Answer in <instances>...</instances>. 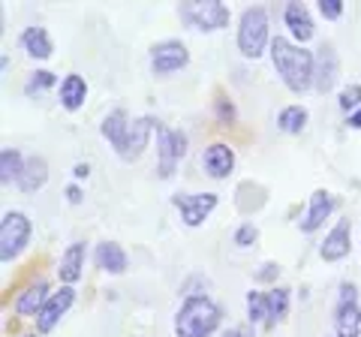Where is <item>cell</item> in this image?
<instances>
[{"label": "cell", "instance_id": "cell-1", "mask_svg": "<svg viewBox=\"0 0 361 337\" xmlns=\"http://www.w3.org/2000/svg\"><path fill=\"white\" fill-rule=\"evenodd\" d=\"M271 63H274L277 75L292 94H304L313 87V54L289 39H271Z\"/></svg>", "mask_w": 361, "mask_h": 337}, {"label": "cell", "instance_id": "cell-2", "mask_svg": "<svg viewBox=\"0 0 361 337\" xmlns=\"http://www.w3.org/2000/svg\"><path fill=\"white\" fill-rule=\"evenodd\" d=\"M220 307L214 305L208 295L193 292V295L184 298L178 317H175V334L178 337H211L220 329Z\"/></svg>", "mask_w": 361, "mask_h": 337}, {"label": "cell", "instance_id": "cell-3", "mask_svg": "<svg viewBox=\"0 0 361 337\" xmlns=\"http://www.w3.org/2000/svg\"><path fill=\"white\" fill-rule=\"evenodd\" d=\"M268 46V13L262 6H247L238 21V51L244 58H259Z\"/></svg>", "mask_w": 361, "mask_h": 337}, {"label": "cell", "instance_id": "cell-4", "mask_svg": "<svg viewBox=\"0 0 361 337\" xmlns=\"http://www.w3.org/2000/svg\"><path fill=\"white\" fill-rule=\"evenodd\" d=\"M178 16L196 30H223L229 25V6L220 0H190V4H180Z\"/></svg>", "mask_w": 361, "mask_h": 337}, {"label": "cell", "instance_id": "cell-5", "mask_svg": "<svg viewBox=\"0 0 361 337\" xmlns=\"http://www.w3.org/2000/svg\"><path fill=\"white\" fill-rule=\"evenodd\" d=\"M187 154V133L184 130H169L157 121V172L160 178H172L178 163Z\"/></svg>", "mask_w": 361, "mask_h": 337}, {"label": "cell", "instance_id": "cell-6", "mask_svg": "<svg viewBox=\"0 0 361 337\" xmlns=\"http://www.w3.org/2000/svg\"><path fill=\"white\" fill-rule=\"evenodd\" d=\"M30 220L21 211H6L0 220V262H13L30 241Z\"/></svg>", "mask_w": 361, "mask_h": 337}, {"label": "cell", "instance_id": "cell-7", "mask_svg": "<svg viewBox=\"0 0 361 337\" xmlns=\"http://www.w3.org/2000/svg\"><path fill=\"white\" fill-rule=\"evenodd\" d=\"M334 331H337V337H358L361 334L358 289L353 283L341 286V298H337V307H334Z\"/></svg>", "mask_w": 361, "mask_h": 337}, {"label": "cell", "instance_id": "cell-8", "mask_svg": "<svg viewBox=\"0 0 361 337\" xmlns=\"http://www.w3.org/2000/svg\"><path fill=\"white\" fill-rule=\"evenodd\" d=\"M172 205L180 211V220H184L190 229H196L208 220L211 211L217 208V193H175Z\"/></svg>", "mask_w": 361, "mask_h": 337}, {"label": "cell", "instance_id": "cell-9", "mask_svg": "<svg viewBox=\"0 0 361 337\" xmlns=\"http://www.w3.org/2000/svg\"><path fill=\"white\" fill-rule=\"evenodd\" d=\"M190 63V51L180 39H163L151 49V70L154 75H169V73H178Z\"/></svg>", "mask_w": 361, "mask_h": 337}, {"label": "cell", "instance_id": "cell-10", "mask_svg": "<svg viewBox=\"0 0 361 337\" xmlns=\"http://www.w3.org/2000/svg\"><path fill=\"white\" fill-rule=\"evenodd\" d=\"M313 87L319 94H331L337 78H341V61H337V51L331 42H325V46L316 49L313 54Z\"/></svg>", "mask_w": 361, "mask_h": 337}, {"label": "cell", "instance_id": "cell-11", "mask_svg": "<svg viewBox=\"0 0 361 337\" xmlns=\"http://www.w3.org/2000/svg\"><path fill=\"white\" fill-rule=\"evenodd\" d=\"M73 301H75V289L73 286H61V292H51L49 301L42 305V310L37 313V329L42 334H49L54 325L61 322L63 313L73 307Z\"/></svg>", "mask_w": 361, "mask_h": 337}, {"label": "cell", "instance_id": "cell-12", "mask_svg": "<svg viewBox=\"0 0 361 337\" xmlns=\"http://www.w3.org/2000/svg\"><path fill=\"white\" fill-rule=\"evenodd\" d=\"M151 133H157V121L154 118H135L130 123V133H127V142H123V151L118 154L123 163H133V160H139L142 151L148 148V142H151Z\"/></svg>", "mask_w": 361, "mask_h": 337}, {"label": "cell", "instance_id": "cell-13", "mask_svg": "<svg viewBox=\"0 0 361 337\" xmlns=\"http://www.w3.org/2000/svg\"><path fill=\"white\" fill-rule=\"evenodd\" d=\"M349 247H353V223L337 220V226L325 235V241L319 247V256L325 262H341L349 256Z\"/></svg>", "mask_w": 361, "mask_h": 337}, {"label": "cell", "instance_id": "cell-14", "mask_svg": "<svg viewBox=\"0 0 361 337\" xmlns=\"http://www.w3.org/2000/svg\"><path fill=\"white\" fill-rule=\"evenodd\" d=\"M202 166H205V172L211 178H226L235 168V151L229 148V145H223V142H214L205 148V154H202Z\"/></svg>", "mask_w": 361, "mask_h": 337}, {"label": "cell", "instance_id": "cell-15", "mask_svg": "<svg viewBox=\"0 0 361 337\" xmlns=\"http://www.w3.org/2000/svg\"><path fill=\"white\" fill-rule=\"evenodd\" d=\"M130 115H127V109H115V111H109V115L103 118V127H99V133L106 136V142L115 148V154L123 151V142H127V133H130Z\"/></svg>", "mask_w": 361, "mask_h": 337}, {"label": "cell", "instance_id": "cell-16", "mask_svg": "<svg viewBox=\"0 0 361 337\" xmlns=\"http://www.w3.org/2000/svg\"><path fill=\"white\" fill-rule=\"evenodd\" d=\"M331 211H334V196L329 193V190H316V193L310 196L307 217L301 220V229H304V232H316L325 220L331 217Z\"/></svg>", "mask_w": 361, "mask_h": 337}, {"label": "cell", "instance_id": "cell-17", "mask_svg": "<svg viewBox=\"0 0 361 337\" xmlns=\"http://www.w3.org/2000/svg\"><path fill=\"white\" fill-rule=\"evenodd\" d=\"M283 18H286L289 33L298 39V46H304V42L313 39L316 27H313V18H310V13H307V6H304V4H289Z\"/></svg>", "mask_w": 361, "mask_h": 337}, {"label": "cell", "instance_id": "cell-18", "mask_svg": "<svg viewBox=\"0 0 361 337\" xmlns=\"http://www.w3.org/2000/svg\"><path fill=\"white\" fill-rule=\"evenodd\" d=\"M94 262L97 268H103L109 274H123L127 271V253H123V247L118 241H103L97 244V253H94Z\"/></svg>", "mask_w": 361, "mask_h": 337}, {"label": "cell", "instance_id": "cell-19", "mask_svg": "<svg viewBox=\"0 0 361 337\" xmlns=\"http://www.w3.org/2000/svg\"><path fill=\"white\" fill-rule=\"evenodd\" d=\"M45 181H49V163L42 160V157H27L25 160V172H21L18 178V190L21 193H37V190L45 187Z\"/></svg>", "mask_w": 361, "mask_h": 337}, {"label": "cell", "instance_id": "cell-20", "mask_svg": "<svg viewBox=\"0 0 361 337\" xmlns=\"http://www.w3.org/2000/svg\"><path fill=\"white\" fill-rule=\"evenodd\" d=\"M82 268H85V244L75 241V244L66 247L63 256H61L58 274H61V280H63V286H73L75 280L82 277Z\"/></svg>", "mask_w": 361, "mask_h": 337}, {"label": "cell", "instance_id": "cell-21", "mask_svg": "<svg viewBox=\"0 0 361 337\" xmlns=\"http://www.w3.org/2000/svg\"><path fill=\"white\" fill-rule=\"evenodd\" d=\"M45 301H49V283H45V280H39V283L27 286V289L18 295L16 313H18V317H37Z\"/></svg>", "mask_w": 361, "mask_h": 337}, {"label": "cell", "instance_id": "cell-22", "mask_svg": "<svg viewBox=\"0 0 361 337\" xmlns=\"http://www.w3.org/2000/svg\"><path fill=\"white\" fill-rule=\"evenodd\" d=\"M21 49H25L30 58H37V61H49L51 58V37H49V30L45 27H27L25 33H21Z\"/></svg>", "mask_w": 361, "mask_h": 337}, {"label": "cell", "instance_id": "cell-23", "mask_svg": "<svg viewBox=\"0 0 361 337\" xmlns=\"http://www.w3.org/2000/svg\"><path fill=\"white\" fill-rule=\"evenodd\" d=\"M85 97H87V82L78 73H70L61 82V106L66 111H75L85 106Z\"/></svg>", "mask_w": 361, "mask_h": 337}, {"label": "cell", "instance_id": "cell-24", "mask_svg": "<svg viewBox=\"0 0 361 337\" xmlns=\"http://www.w3.org/2000/svg\"><path fill=\"white\" fill-rule=\"evenodd\" d=\"M286 310H289V289L286 286L265 292V329H274V325L286 317Z\"/></svg>", "mask_w": 361, "mask_h": 337}, {"label": "cell", "instance_id": "cell-25", "mask_svg": "<svg viewBox=\"0 0 361 337\" xmlns=\"http://www.w3.org/2000/svg\"><path fill=\"white\" fill-rule=\"evenodd\" d=\"M25 160L27 157H21V151L16 148H4L0 151V184H18L21 172H25Z\"/></svg>", "mask_w": 361, "mask_h": 337}, {"label": "cell", "instance_id": "cell-26", "mask_svg": "<svg viewBox=\"0 0 361 337\" xmlns=\"http://www.w3.org/2000/svg\"><path fill=\"white\" fill-rule=\"evenodd\" d=\"M277 127L283 130V133H301L304 127H307V109L304 106H286L283 111H280V118H277Z\"/></svg>", "mask_w": 361, "mask_h": 337}, {"label": "cell", "instance_id": "cell-27", "mask_svg": "<svg viewBox=\"0 0 361 337\" xmlns=\"http://www.w3.org/2000/svg\"><path fill=\"white\" fill-rule=\"evenodd\" d=\"M247 317L265 325V292H247Z\"/></svg>", "mask_w": 361, "mask_h": 337}, {"label": "cell", "instance_id": "cell-28", "mask_svg": "<svg viewBox=\"0 0 361 337\" xmlns=\"http://www.w3.org/2000/svg\"><path fill=\"white\" fill-rule=\"evenodd\" d=\"M51 85H54V73H49V70H39V73H33V75L27 78L25 94H27V97H33V94H42L45 87H51Z\"/></svg>", "mask_w": 361, "mask_h": 337}, {"label": "cell", "instance_id": "cell-29", "mask_svg": "<svg viewBox=\"0 0 361 337\" xmlns=\"http://www.w3.org/2000/svg\"><path fill=\"white\" fill-rule=\"evenodd\" d=\"M337 103H341L343 111L353 115V111L361 106V85H346L343 91H341V99H337Z\"/></svg>", "mask_w": 361, "mask_h": 337}, {"label": "cell", "instance_id": "cell-30", "mask_svg": "<svg viewBox=\"0 0 361 337\" xmlns=\"http://www.w3.org/2000/svg\"><path fill=\"white\" fill-rule=\"evenodd\" d=\"M256 238H259V229L253 226V223H241V226L235 229V244L238 247H250Z\"/></svg>", "mask_w": 361, "mask_h": 337}, {"label": "cell", "instance_id": "cell-31", "mask_svg": "<svg viewBox=\"0 0 361 337\" xmlns=\"http://www.w3.org/2000/svg\"><path fill=\"white\" fill-rule=\"evenodd\" d=\"M319 13H322V18L337 21L343 16V0H319Z\"/></svg>", "mask_w": 361, "mask_h": 337}, {"label": "cell", "instance_id": "cell-32", "mask_svg": "<svg viewBox=\"0 0 361 337\" xmlns=\"http://www.w3.org/2000/svg\"><path fill=\"white\" fill-rule=\"evenodd\" d=\"M280 274V265H274V262H265L262 265V271L256 274V280H274Z\"/></svg>", "mask_w": 361, "mask_h": 337}, {"label": "cell", "instance_id": "cell-33", "mask_svg": "<svg viewBox=\"0 0 361 337\" xmlns=\"http://www.w3.org/2000/svg\"><path fill=\"white\" fill-rule=\"evenodd\" d=\"M217 111H220L223 121H232V118H235V109H232V103L226 106V99H220V103H217Z\"/></svg>", "mask_w": 361, "mask_h": 337}, {"label": "cell", "instance_id": "cell-34", "mask_svg": "<svg viewBox=\"0 0 361 337\" xmlns=\"http://www.w3.org/2000/svg\"><path fill=\"white\" fill-rule=\"evenodd\" d=\"M346 127H353V130H361V106L353 111V115L346 118Z\"/></svg>", "mask_w": 361, "mask_h": 337}, {"label": "cell", "instance_id": "cell-35", "mask_svg": "<svg viewBox=\"0 0 361 337\" xmlns=\"http://www.w3.org/2000/svg\"><path fill=\"white\" fill-rule=\"evenodd\" d=\"M66 199H70L73 205H78V202H82V190H78L75 184H73V187H66Z\"/></svg>", "mask_w": 361, "mask_h": 337}, {"label": "cell", "instance_id": "cell-36", "mask_svg": "<svg viewBox=\"0 0 361 337\" xmlns=\"http://www.w3.org/2000/svg\"><path fill=\"white\" fill-rule=\"evenodd\" d=\"M73 175H75V178H87V175H90V166H87V163H78V166L73 168Z\"/></svg>", "mask_w": 361, "mask_h": 337}, {"label": "cell", "instance_id": "cell-37", "mask_svg": "<svg viewBox=\"0 0 361 337\" xmlns=\"http://www.w3.org/2000/svg\"><path fill=\"white\" fill-rule=\"evenodd\" d=\"M223 337H253L247 329H229V331H223Z\"/></svg>", "mask_w": 361, "mask_h": 337}]
</instances>
